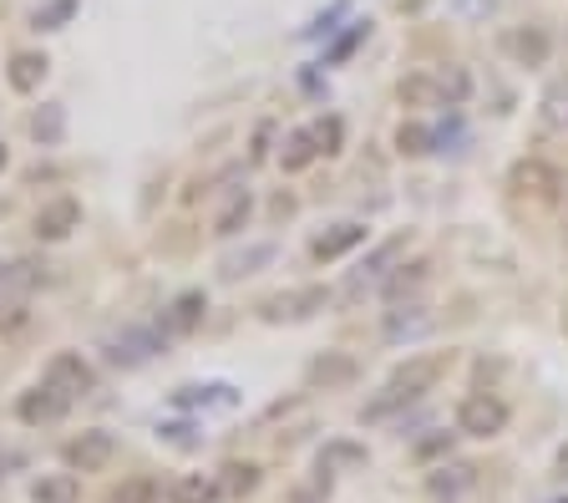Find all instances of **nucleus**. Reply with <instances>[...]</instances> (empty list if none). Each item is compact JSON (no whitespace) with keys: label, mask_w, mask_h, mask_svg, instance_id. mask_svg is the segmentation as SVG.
<instances>
[{"label":"nucleus","mask_w":568,"mask_h":503,"mask_svg":"<svg viewBox=\"0 0 568 503\" xmlns=\"http://www.w3.org/2000/svg\"><path fill=\"white\" fill-rule=\"evenodd\" d=\"M558 468H564V474H568V447H564V453H558Z\"/></svg>","instance_id":"nucleus-39"},{"label":"nucleus","mask_w":568,"mask_h":503,"mask_svg":"<svg viewBox=\"0 0 568 503\" xmlns=\"http://www.w3.org/2000/svg\"><path fill=\"white\" fill-rule=\"evenodd\" d=\"M426 270H432V265H401V270H396V275H386V280H380L386 300H391V306H396V300H401V296H411V290H416V285L426 280Z\"/></svg>","instance_id":"nucleus-25"},{"label":"nucleus","mask_w":568,"mask_h":503,"mask_svg":"<svg viewBox=\"0 0 568 503\" xmlns=\"http://www.w3.org/2000/svg\"><path fill=\"white\" fill-rule=\"evenodd\" d=\"M259 489V468L254 463H223V478H219V493L229 499H244V493Z\"/></svg>","instance_id":"nucleus-21"},{"label":"nucleus","mask_w":568,"mask_h":503,"mask_svg":"<svg viewBox=\"0 0 568 503\" xmlns=\"http://www.w3.org/2000/svg\"><path fill=\"white\" fill-rule=\"evenodd\" d=\"M31 493H36V503H76L82 499V483H76V474H51Z\"/></svg>","instance_id":"nucleus-20"},{"label":"nucleus","mask_w":568,"mask_h":503,"mask_svg":"<svg viewBox=\"0 0 568 503\" xmlns=\"http://www.w3.org/2000/svg\"><path fill=\"white\" fill-rule=\"evenodd\" d=\"M447 376V356L432 351V356H411V361H401V367L386 376V386H380L376 397L361 407V422H386V417H396L401 407H411V402H422L432 386Z\"/></svg>","instance_id":"nucleus-1"},{"label":"nucleus","mask_w":568,"mask_h":503,"mask_svg":"<svg viewBox=\"0 0 568 503\" xmlns=\"http://www.w3.org/2000/svg\"><path fill=\"white\" fill-rule=\"evenodd\" d=\"M72 229H82V204H76V199H51V204L36 208V239L57 244V239H67Z\"/></svg>","instance_id":"nucleus-9"},{"label":"nucleus","mask_w":568,"mask_h":503,"mask_svg":"<svg viewBox=\"0 0 568 503\" xmlns=\"http://www.w3.org/2000/svg\"><path fill=\"white\" fill-rule=\"evenodd\" d=\"M259 265H275V244H249L244 254H229L223 260V280H239V275H254Z\"/></svg>","instance_id":"nucleus-19"},{"label":"nucleus","mask_w":568,"mask_h":503,"mask_svg":"<svg viewBox=\"0 0 568 503\" xmlns=\"http://www.w3.org/2000/svg\"><path fill=\"white\" fill-rule=\"evenodd\" d=\"M249 214H254V199H249V189H239V193H229V204L219 208V219H214V235H239L249 224Z\"/></svg>","instance_id":"nucleus-18"},{"label":"nucleus","mask_w":568,"mask_h":503,"mask_svg":"<svg viewBox=\"0 0 568 503\" xmlns=\"http://www.w3.org/2000/svg\"><path fill=\"white\" fill-rule=\"evenodd\" d=\"M437 87H442V97H447V107H457V103H467L472 82H467L462 67H447V72H437Z\"/></svg>","instance_id":"nucleus-29"},{"label":"nucleus","mask_w":568,"mask_h":503,"mask_svg":"<svg viewBox=\"0 0 568 503\" xmlns=\"http://www.w3.org/2000/svg\"><path fill=\"white\" fill-rule=\"evenodd\" d=\"M46 67H51V61H46L41 51H15L11 67H5V76H11L15 92H36L46 82Z\"/></svg>","instance_id":"nucleus-15"},{"label":"nucleus","mask_w":568,"mask_h":503,"mask_svg":"<svg viewBox=\"0 0 568 503\" xmlns=\"http://www.w3.org/2000/svg\"><path fill=\"white\" fill-rule=\"evenodd\" d=\"M442 447H452V438H432V443H422L416 453H422V458H432V453H442Z\"/></svg>","instance_id":"nucleus-37"},{"label":"nucleus","mask_w":568,"mask_h":503,"mask_svg":"<svg viewBox=\"0 0 568 503\" xmlns=\"http://www.w3.org/2000/svg\"><path fill=\"white\" fill-rule=\"evenodd\" d=\"M310 133V143H315V153H340V137H346V128H340V118H321V122H310L305 128Z\"/></svg>","instance_id":"nucleus-26"},{"label":"nucleus","mask_w":568,"mask_h":503,"mask_svg":"<svg viewBox=\"0 0 568 503\" xmlns=\"http://www.w3.org/2000/svg\"><path fill=\"white\" fill-rule=\"evenodd\" d=\"M355 376H361V367H355L350 356H340V351H325V356H315V361H310V386H325V392L350 386Z\"/></svg>","instance_id":"nucleus-13"},{"label":"nucleus","mask_w":568,"mask_h":503,"mask_svg":"<svg viewBox=\"0 0 568 503\" xmlns=\"http://www.w3.org/2000/svg\"><path fill=\"white\" fill-rule=\"evenodd\" d=\"M508 51L523 61V67H543V61H548V31H539V26L512 31V36H508Z\"/></svg>","instance_id":"nucleus-17"},{"label":"nucleus","mask_w":568,"mask_h":503,"mask_svg":"<svg viewBox=\"0 0 568 503\" xmlns=\"http://www.w3.org/2000/svg\"><path fill=\"white\" fill-rule=\"evenodd\" d=\"M269 137H275V128H269V122H264V128H259V137H254V164H259L264 153H269Z\"/></svg>","instance_id":"nucleus-36"},{"label":"nucleus","mask_w":568,"mask_h":503,"mask_svg":"<svg viewBox=\"0 0 568 503\" xmlns=\"http://www.w3.org/2000/svg\"><path fill=\"white\" fill-rule=\"evenodd\" d=\"M67 407H72V397H67V392H57L51 382L31 386V392H21V402H15V412H21V422H31V428L61 422V417H67Z\"/></svg>","instance_id":"nucleus-6"},{"label":"nucleus","mask_w":568,"mask_h":503,"mask_svg":"<svg viewBox=\"0 0 568 503\" xmlns=\"http://www.w3.org/2000/svg\"><path fill=\"white\" fill-rule=\"evenodd\" d=\"M426 483H432V493H457L472 483V468H467V463H452V468H437Z\"/></svg>","instance_id":"nucleus-28"},{"label":"nucleus","mask_w":568,"mask_h":503,"mask_svg":"<svg viewBox=\"0 0 568 503\" xmlns=\"http://www.w3.org/2000/svg\"><path fill=\"white\" fill-rule=\"evenodd\" d=\"M158 346H162L158 331H122V336L107 340V361H117V367H143Z\"/></svg>","instance_id":"nucleus-12"},{"label":"nucleus","mask_w":568,"mask_h":503,"mask_svg":"<svg viewBox=\"0 0 568 503\" xmlns=\"http://www.w3.org/2000/svg\"><path fill=\"white\" fill-rule=\"evenodd\" d=\"M361 31H365V26H355V31H350L346 41H340V46H336V51H330V61H340V57H350V51H355V41H361Z\"/></svg>","instance_id":"nucleus-35"},{"label":"nucleus","mask_w":568,"mask_h":503,"mask_svg":"<svg viewBox=\"0 0 568 503\" xmlns=\"http://www.w3.org/2000/svg\"><path fill=\"white\" fill-rule=\"evenodd\" d=\"M31 133L41 137V143H61V133H67V112H61V107H41V112L31 118Z\"/></svg>","instance_id":"nucleus-27"},{"label":"nucleus","mask_w":568,"mask_h":503,"mask_svg":"<svg viewBox=\"0 0 568 503\" xmlns=\"http://www.w3.org/2000/svg\"><path fill=\"white\" fill-rule=\"evenodd\" d=\"M112 503H158V483H153V478H128V483L112 493Z\"/></svg>","instance_id":"nucleus-30"},{"label":"nucleus","mask_w":568,"mask_h":503,"mask_svg":"<svg viewBox=\"0 0 568 503\" xmlns=\"http://www.w3.org/2000/svg\"><path fill=\"white\" fill-rule=\"evenodd\" d=\"M396 97H401V107H447V97H442L437 76H401V87H396Z\"/></svg>","instance_id":"nucleus-16"},{"label":"nucleus","mask_w":568,"mask_h":503,"mask_svg":"<svg viewBox=\"0 0 568 503\" xmlns=\"http://www.w3.org/2000/svg\"><path fill=\"white\" fill-rule=\"evenodd\" d=\"M173 503H214L219 499V483L214 478H204V474H183L173 483V493H168Z\"/></svg>","instance_id":"nucleus-22"},{"label":"nucleus","mask_w":568,"mask_h":503,"mask_svg":"<svg viewBox=\"0 0 568 503\" xmlns=\"http://www.w3.org/2000/svg\"><path fill=\"white\" fill-rule=\"evenodd\" d=\"M72 15V0H51L46 11H36V26L41 31H57V21H67Z\"/></svg>","instance_id":"nucleus-33"},{"label":"nucleus","mask_w":568,"mask_h":503,"mask_svg":"<svg viewBox=\"0 0 568 503\" xmlns=\"http://www.w3.org/2000/svg\"><path fill=\"white\" fill-rule=\"evenodd\" d=\"M315 158H321V153H315V143H310L305 128H300V133H290V137H285V148H279V164H285V173H300V168H310Z\"/></svg>","instance_id":"nucleus-23"},{"label":"nucleus","mask_w":568,"mask_h":503,"mask_svg":"<svg viewBox=\"0 0 568 503\" xmlns=\"http://www.w3.org/2000/svg\"><path fill=\"white\" fill-rule=\"evenodd\" d=\"M330 306V290L325 285H305V290H279V296L259 300V321L269 326H294V321H310L315 311Z\"/></svg>","instance_id":"nucleus-2"},{"label":"nucleus","mask_w":568,"mask_h":503,"mask_svg":"<svg viewBox=\"0 0 568 503\" xmlns=\"http://www.w3.org/2000/svg\"><path fill=\"white\" fill-rule=\"evenodd\" d=\"M432 143H437V133H432V128H422V122H401V128H396V148L407 153V158H422V153H432Z\"/></svg>","instance_id":"nucleus-24"},{"label":"nucleus","mask_w":568,"mask_h":503,"mask_svg":"<svg viewBox=\"0 0 568 503\" xmlns=\"http://www.w3.org/2000/svg\"><path fill=\"white\" fill-rule=\"evenodd\" d=\"M355 244H365V224L346 219V224H330L325 235H315V244H310V254L321 260V265H330V260H340V254H350Z\"/></svg>","instance_id":"nucleus-11"},{"label":"nucleus","mask_w":568,"mask_h":503,"mask_svg":"<svg viewBox=\"0 0 568 503\" xmlns=\"http://www.w3.org/2000/svg\"><path fill=\"white\" fill-rule=\"evenodd\" d=\"M15 326H26V306H21V300L0 306V331H15Z\"/></svg>","instance_id":"nucleus-34"},{"label":"nucleus","mask_w":568,"mask_h":503,"mask_svg":"<svg viewBox=\"0 0 568 503\" xmlns=\"http://www.w3.org/2000/svg\"><path fill=\"white\" fill-rule=\"evenodd\" d=\"M178 402L183 407H198V402H233V397H229V386H183Z\"/></svg>","instance_id":"nucleus-31"},{"label":"nucleus","mask_w":568,"mask_h":503,"mask_svg":"<svg viewBox=\"0 0 568 503\" xmlns=\"http://www.w3.org/2000/svg\"><path fill=\"white\" fill-rule=\"evenodd\" d=\"M112 453H117L112 432H82V438H72V443L61 447V458H67L72 474H102L107 463H112Z\"/></svg>","instance_id":"nucleus-5"},{"label":"nucleus","mask_w":568,"mask_h":503,"mask_svg":"<svg viewBox=\"0 0 568 503\" xmlns=\"http://www.w3.org/2000/svg\"><path fill=\"white\" fill-rule=\"evenodd\" d=\"M407 250V239H386V244H380L376 254H371V260H365L361 270H355V280H350V296H361L365 285H376V280H386V275H391V265H396V254Z\"/></svg>","instance_id":"nucleus-14"},{"label":"nucleus","mask_w":568,"mask_h":503,"mask_svg":"<svg viewBox=\"0 0 568 503\" xmlns=\"http://www.w3.org/2000/svg\"><path fill=\"white\" fill-rule=\"evenodd\" d=\"M5 280H11V265H0V296H5Z\"/></svg>","instance_id":"nucleus-38"},{"label":"nucleus","mask_w":568,"mask_h":503,"mask_svg":"<svg viewBox=\"0 0 568 503\" xmlns=\"http://www.w3.org/2000/svg\"><path fill=\"white\" fill-rule=\"evenodd\" d=\"M508 189L518 193V199H533V204H554L558 189H564V178H558V168L543 164V158H523V164H512Z\"/></svg>","instance_id":"nucleus-3"},{"label":"nucleus","mask_w":568,"mask_h":503,"mask_svg":"<svg viewBox=\"0 0 568 503\" xmlns=\"http://www.w3.org/2000/svg\"><path fill=\"white\" fill-rule=\"evenodd\" d=\"M0 168H5V148H0Z\"/></svg>","instance_id":"nucleus-40"},{"label":"nucleus","mask_w":568,"mask_h":503,"mask_svg":"<svg viewBox=\"0 0 568 503\" xmlns=\"http://www.w3.org/2000/svg\"><path fill=\"white\" fill-rule=\"evenodd\" d=\"M46 382L76 402V397H87L92 386H97V371H92L76 351H57V356H51V367H46Z\"/></svg>","instance_id":"nucleus-7"},{"label":"nucleus","mask_w":568,"mask_h":503,"mask_svg":"<svg viewBox=\"0 0 568 503\" xmlns=\"http://www.w3.org/2000/svg\"><path fill=\"white\" fill-rule=\"evenodd\" d=\"M503 428H508V407L497 397H487V392H478V397H467L457 407V432L462 438H497Z\"/></svg>","instance_id":"nucleus-4"},{"label":"nucleus","mask_w":568,"mask_h":503,"mask_svg":"<svg viewBox=\"0 0 568 503\" xmlns=\"http://www.w3.org/2000/svg\"><path fill=\"white\" fill-rule=\"evenodd\" d=\"M204 311H208L204 290H183V296L162 311V336H189V331H198L204 326Z\"/></svg>","instance_id":"nucleus-10"},{"label":"nucleus","mask_w":568,"mask_h":503,"mask_svg":"<svg viewBox=\"0 0 568 503\" xmlns=\"http://www.w3.org/2000/svg\"><path fill=\"white\" fill-rule=\"evenodd\" d=\"M336 463H365V453H361V447H346V443L325 447V453H321V468H325V474H330Z\"/></svg>","instance_id":"nucleus-32"},{"label":"nucleus","mask_w":568,"mask_h":503,"mask_svg":"<svg viewBox=\"0 0 568 503\" xmlns=\"http://www.w3.org/2000/svg\"><path fill=\"white\" fill-rule=\"evenodd\" d=\"M432 326H437V321H432L426 306H416V300L401 306V300H396V311H386V321H380V336L391 340V346H401V340H422Z\"/></svg>","instance_id":"nucleus-8"}]
</instances>
